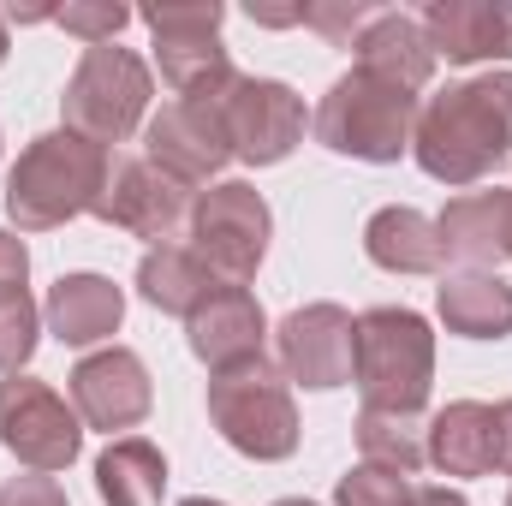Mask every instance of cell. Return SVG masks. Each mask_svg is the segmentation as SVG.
Wrapping results in <instances>:
<instances>
[{"mask_svg": "<svg viewBox=\"0 0 512 506\" xmlns=\"http://www.w3.org/2000/svg\"><path fill=\"white\" fill-rule=\"evenodd\" d=\"M411 155L447 191L489 179L512 155V72H483L435 90L417 108Z\"/></svg>", "mask_w": 512, "mask_h": 506, "instance_id": "obj_1", "label": "cell"}, {"mask_svg": "<svg viewBox=\"0 0 512 506\" xmlns=\"http://www.w3.org/2000/svg\"><path fill=\"white\" fill-rule=\"evenodd\" d=\"M114 173V149L78 137V131H42L18 149L6 173V215L18 233H54L78 215H96Z\"/></svg>", "mask_w": 512, "mask_h": 506, "instance_id": "obj_2", "label": "cell"}, {"mask_svg": "<svg viewBox=\"0 0 512 506\" xmlns=\"http://www.w3.org/2000/svg\"><path fill=\"white\" fill-rule=\"evenodd\" d=\"M358 352H352V381L370 411H399L417 417L435 387V328L405 310V304H376L358 316Z\"/></svg>", "mask_w": 512, "mask_h": 506, "instance_id": "obj_3", "label": "cell"}, {"mask_svg": "<svg viewBox=\"0 0 512 506\" xmlns=\"http://www.w3.org/2000/svg\"><path fill=\"white\" fill-rule=\"evenodd\" d=\"M417 96L399 90V84H382L370 72H346L328 84V96L316 102L310 114V131L322 149L334 155H352V161H370V167H387L411 149V131H417Z\"/></svg>", "mask_w": 512, "mask_h": 506, "instance_id": "obj_4", "label": "cell"}, {"mask_svg": "<svg viewBox=\"0 0 512 506\" xmlns=\"http://www.w3.org/2000/svg\"><path fill=\"white\" fill-rule=\"evenodd\" d=\"M209 423L221 429V441L233 453H245L256 465H280L298 453V405H292V381L280 376V364L256 358L245 370L209 381Z\"/></svg>", "mask_w": 512, "mask_h": 506, "instance_id": "obj_5", "label": "cell"}, {"mask_svg": "<svg viewBox=\"0 0 512 506\" xmlns=\"http://www.w3.org/2000/svg\"><path fill=\"white\" fill-rule=\"evenodd\" d=\"M149 96H155L149 66L120 42H102V48L78 54L72 78H66V96H60V114H66V131L114 149L137 126H149Z\"/></svg>", "mask_w": 512, "mask_h": 506, "instance_id": "obj_6", "label": "cell"}, {"mask_svg": "<svg viewBox=\"0 0 512 506\" xmlns=\"http://www.w3.org/2000/svg\"><path fill=\"white\" fill-rule=\"evenodd\" d=\"M137 18L155 36V66H161V78H167L173 96L215 102L239 78L233 54L221 48V24H227L221 0H161V6H143Z\"/></svg>", "mask_w": 512, "mask_h": 506, "instance_id": "obj_7", "label": "cell"}, {"mask_svg": "<svg viewBox=\"0 0 512 506\" xmlns=\"http://www.w3.org/2000/svg\"><path fill=\"white\" fill-rule=\"evenodd\" d=\"M274 239V215H268V197L245 185V179H221L209 191H197L191 203V227H185V245L197 251V262L221 280V286H251L262 256Z\"/></svg>", "mask_w": 512, "mask_h": 506, "instance_id": "obj_8", "label": "cell"}, {"mask_svg": "<svg viewBox=\"0 0 512 506\" xmlns=\"http://www.w3.org/2000/svg\"><path fill=\"white\" fill-rule=\"evenodd\" d=\"M0 447L24 471L54 477L84 453V417L42 376H6L0 381Z\"/></svg>", "mask_w": 512, "mask_h": 506, "instance_id": "obj_9", "label": "cell"}, {"mask_svg": "<svg viewBox=\"0 0 512 506\" xmlns=\"http://www.w3.org/2000/svg\"><path fill=\"white\" fill-rule=\"evenodd\" d=\"M215 108H221V126L233 143V161H245V167H280L304 143V126H310L304 96L280 78H245L239 72L215 96Z\"/></svg>", "mask_w": 512, "mask_h": 506, "instance_id": "obj_10", "label": "cell"}, {"mask_svg": "<svg viewBox=\"0 0 512 506\" xmlns=\"http://www.w3.org/2000/svg\"><path fill=\"white\" fill-rule=\"evenodd\" d=\"M191 185L167 179L155 161L143 155H114V173H108V191L96 203V221L120 227L131 239H149L155 245H185V227H191Z\"/></svg>", "mask_w": 512, "mask_h": 506, "instance_id": "obj_11", "label": "cell"}, {"mask_svg": "<svg viewBox=\"0 0 512 506\" xmlns=\"http://www.w3.org/2000/svg\"><path fill=\"white\" fill-rule=\"evenodd\" d=\"M143 161H155L167 179L179 185H221V167L233 161V143L221 126V108L215 102H161L143 126Z\"/></svg>", "mask_w": 512, "mask_h": 506, "instance_id": "obj_12", "label": "cell"}, {"mask_svg": "<svg viewBox=\"0 0 512 506\" xmlns=\"http://www.w3.org/2000/svg\"><path fill=\"white\" fill-rule=\"evenodd\" d=\"M358 316L340 304H304L286 310L274 328V352H280V376L310 387V393H334L352 381V352H358Z\"/></svg>", "mask_w": 512, "mask_h": 506, "instance_id": "obj_13", "label": "cell"}, {"mask_svg": "<svg viewBox=\"0 0 512 506\" xmlns=\"http://www.w3.org/2000/svg\"><path fill=\"white\" fill-rule=\"evenodd\" d=\"M66 393H72V411L84 417V429H102V435H126L149 417L155 405V387H149V364L131 352V346H102L90 358L72 364L66 376Z\"/></svg>", "mask_w": 512, "mask_h": 506, "instance_id": "obj_14", "label": "cell"}, {"mask_svg": "<svg viewBox=\"0 0 512 506\" xmlns=\"http://www.w3.org/2000/svg\"><path fill=\"white\" fill-rule=\"evenodd\" d=\"M185 340L197 352V364H209V376L245 370L268 346V316L256 304L251 286H215L191 316H185Z\"/></svg>", "mask_w": 512, "mask_h": 506, "instance_id": "obj_15", "label": "cell"}, {"mask_svg": "<svg viewBox=\"0 0 512 506\" xmlns=\"http://www.w3.org/2000/svg\"><path fill=\"white\" fill-rule=\"evenodd\" d=\"M423 36H429L435 60L447 54L453 66L512 60V0H429Z\"/></svg>", "mask_w": 512, "mask_h": 506, "instance_id": "obj_16", "label": "cell"}, {"mask_svg": "<svg viewBox=\"0 0 512 506\" xmlns=\"http://www.w3.org/2000/svg\"><path fill=\"white\" fill-rule=\"evenodd\" d=\"M42 322H48V334L60 346H102L126 322V292L108 274H60L48 286Z\"/></svg>", "mask_w": 512, "mask_h": 506, "instance_id": "obj_17", "label": "cell"}, {"mask_svg": "<svg viewBox=\"0 0 512 506\" xmlns=\"http://www.w3.org/2000/svg\"><path fill=\"white\" fill-rule=\"evenodd\" d=\"M352 54H358V72H370V78H382V84H399V90H411V96L435 78V48H429V36H423V18H411V12H399V6H382V12L358 30Z\"/></svg>", "mask_w": 512, "mask_h": 506, "instance_id": "obj_18", "label": "cell"}, {"mask_svg": "<svg viewBox=\"0 0 512 506\" xmlns=\"http://www.w3.org/2000/svg\"><path fill=\"white\" fill-rule=\"evenodd\" d=\"M423 447L441 477H489L495 471V405L483 399L441 405L423 429Z\"/></svg>", "mask_w": 512, "mask_h": 506, "instance_id": "obj_19", "label": "cell"}, {"mask_svg": "<svg viewBox=\"0 0 512 506\" xmlns=\"http://www.w3.org/2000/svg\"><path fill=\"white\" fill-rule=\"evenodd\" d=\"M435 310L459 340H507L512 334V286L489 268H453L435 286Z\"/></svg>", "mask_w": 512, "mask_h": 506, "instance_id": "obj_20", "label": "cell"}, {"mask_svg": "<svg viewBox=\"0 0 512 506\" xmlns=\"http://www.w3.org/2000/svg\"><path fill=\"white\" fill-rule=\"evenodd\" d=\"M441 251L465 268H489L507 262V191H465L435 215Z\"/></svg>", "mask_w": 512, "mask_h": 506, "instance_id": "obj_21", "label": "cell"}, {"mask_svg": "<svg viewBox=\"0 0 512 506\" xmlns=\"http://www.w3.org/2000/svg\"><path fill=\"white\" fill-rule=\"evenodd\" d=\"M364 256L387 268V274H441L447 268V251H441V233L423 209L411 203H387L370 215L364 227Z\"/></svg>", "mask_w": 512, "mask_h": 506, "instance_id": "obj_22", "label": "cell"}, {"mask_svg": "<svg viewBox=\"0 0 512 506\" xmlns=\"http://www.w3.org/2000/svg\"><path fill=\"white\" fill-rule=\"evenodd\" d=\"M96 495H102V506H161V495H167L161 447L143 441V435L108 441L102 459H96Z\"/></svg>", "mask_w": 512, "mask_h": 506, "instance_id": "obj_23", "label": "cell"}, {"mask_svg": "<svg viewBox=\"0 0 512 506\" xmlns=\"http://www.w3.org/2000/svg\"><path fill=\"white\" fill-rule=\"evenodd\" d=\"M215 286L221 280L197 262L191 245H155V251H143V262H137V292L161 316H191Z\"/></svg>", "mask_w": 512, "mask_h": 506, "instance_id": "obj_24", "label": "cell"}, {"mask_svg": "<svg viewBox=\"0 0 512 506\" xmlns=\"http://www.w3.org/2000/svg\"><path fill=\"white\" fill-rule=\"evenodd\" d=\"M358 453L364 465L393 471V477H417L429 465V447H423V423L417 417H399V411H358Z\"/></svg>", "mask_w": 512, "mask_h": 506, "instance_id": "obj_25", "label": "cell"}, {"mask_svg": "<svg viewBox=\"0 0 512 506\" xmlns=\"http://www.w3.org/2000/svg\"><path fill=\"white\" fill-rule=\"evenodd\" d=\"M36 340H42V304L24 286L0 292V376H24V364L36 358Z\"/></svg>", "mask_w": 512, "mask_h": 506, "instance_id": "obj_26", "label": "cell"}, {"mask_svg": "<svg viewBox=\"0 0 512 506\" xmlns=\"http://www.w3.org/2000/svg\"><path fill=\"white\" fill-rule=\"evenodd\" d=\"M131 18H137V12H131V6H120V0H66V6H54V24H60L66 36H78L84 48L114 42Z\"/></svg>", "mask_w": 512, "mask_h": 506, "instance_id": "obj_27", "label": "cell"}, {"mask_svg": "<svg viewBox=\"0 0 512 506\" xmlns=\"http://www.w3.org/2000/svg\"><path fill=\"white\" fill-rule=\"evenodd\" d=\"M370 18H376V6H364V0H310V6H298V24H310L334 48H352Z\"/></svg>", "mask_w": 512, "mask_h": 506, "instance_id": "obj_28", "label": "cell"}, {"mask_svg": "<svg viewBox=\"0 0 512 506\" xmlns=\"http://www.w3.org/2000/svg\"><path fill=\"white\" fill-rule=\"evenodd\" d=\"M411 501V483L393 477V471H376V465H358L340 477L334 489V506H405Z\"/></svg>", "mask_w": 512, "mask_h": 506, "instance_id": "obj_29", "label": "cell"}, {"mask_svg": "<svg viewBox=\"0 0 512 506\" xmlns=\"http://www.w3.org/2000/svg\"><path fill=\"white\" fill-rule=\"evenodd\" d=\"M0 506H66V489L54 477H42V471H24V477H12L0 489Z\"/></svg>", "mask_w": 512, "mask_h": 506, "instance_id": "obj_30", "label": "cell"}, {"mask_svg": "<svg viewBox=\"0 0 512 506\" xmlns=\"http://www.w3.org/2000/svg\"><path fill=\"white\" fill-rule=\"evenodd\" d=\"M24 280H30V251H24L18 233L0 227V292H12V286H24Z\"/></svg>", "mask_w": 512, "mask_h": 506, "instance_id": "obj_31", "label": "cell"}, {"mask_svg": "<svg viewBox=\"0 0 512 506\" xmlns=\"http://www.w3.org/2000/svg\"><path fill=\"white\" fill-rule=\"evenodd\" d=\"M495 471L512 477V399L495 405Z\"/></svg>", "mask_w": 512, "mask_h": 506, "instance_id": "obj_32", "label": "cell"}, {"mask_svg": "<svg viewBox=\"0 0 512 506\" xmlns=\"http://www.w3.org/2000/svg\"><path fill=\"white\" fill-rule=\"evenodd\" d=\"M405 506H471L459 489H411V501Z\"/></svg>", "mask_w": 512, "mask_h": 506, "instance_id": "obj_33", "label": "cell"}, {"mask_svg": "<svg viewBox=\"0 0 512 506\" xmlns=\"http://www.w3.org/2000/svg\"><path fill=\"white\" fill-rule=\"evenodd\" d=\"M251 18H256V24H274V30H280V24H298V6H286V12H280V6H251Z\"/></svg>", "mask_w": 512, "mask_h": 506, "instance_id": "obj_34", "label": "cell"}, {"mask_svg": "<svg viewBox=\"0 0 512 506\" xmlns=\"http://www.w3.org/2000/svg\"><path fill=\"white\" fill-rule=\"evenodd\" d=\"M6 48H12V36H6V18H0V66H6Z\"/></svg>", "mask_w": 512, "mask_h": 506, "instance_id": "obj_35", "label": "cell"}, {"mask_svg": "<svg viewBox=\"0 0 512 506\" xmlns=\"http://www.w3.org/2000/svg\"><path fill=\"white\" fill-rule=\"evenodd\" d=\"M507 262H512V191H507Z\"/></svg>", "mask_w": 512, "mask_h": 506, "instance_id": "obj_36", "label": "cell"}, {"mask_svg": "<svg viewBox=\"0 0 512 506\" xmlns=\"http://www.w3.org/2000/svg\"><path fill=\"white\" fill-rule=\"evenodd\" d=\"M179 506H227V501H209V495H191V501H179Z\"/></svg>", "mask_w": 512, "mask_h": 506, "instance_id": "obj_37", "label": "cell"}, {"mask_svg": "<svg viewBox=\"0 0 512 506\" xmlns=\"http://www.w3.org/2000/svg\"><path fill=\"white\" fill-rule=\"evenodd\" d=\"M274 506H316V501H304V495H292V501H274Z\"/></svg>", "mask_w": 512, "mask_h": 506, "instance_id": "obj_38", "label": "cell"}, {"mask_svg": "<svg viewBox=\"0 0 512 506\" xmlns=\"http://www.w3.org/2000/svg\"><path fill=\"white\" fill-rule=\"evenodd\" d=\"M507 506H512V489H507Z\"/></svg>", "mask_w": 512, "mask_h": 506, "instance_id": "obj_39", "label": "cell"}]
</instances>
